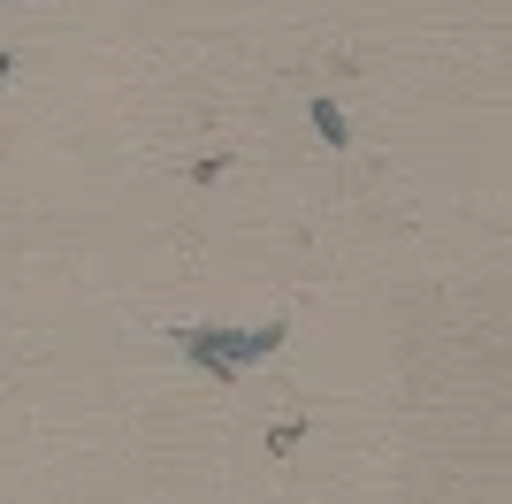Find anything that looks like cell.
<instances>
[{
  "label": "cell",
  "instance_id": "1",
  "mask_svg": "<svg viewBox=\"0 0 512 504\" xmlns=\"http://www.w3.org/2000/svg\"><path fill=\"white\" fill-rule=\"evenodd\" d=\"M276 344H283V321H260V329H176V352L192 359V367H207V375H222V382H237Z\"/></svg>",
  "mask_w": 512,
  "mask_h": 504
},
{
  "label": "cell",
  "instance_id": "2",
  "mask_svg": "<svg viewBox=\"0 0 512 504\" xmlns=\"http://www.w3.org/2000/svg\"><path fill=\"white\" fill-rule=\"evenodd\" d=\"M306 115H314V130L329 138V146H352V130H344V107H337V100H314Z\"/></svg>",
  "mask_w": 512,
  "mask_h": 504
},
{
  "label": "cell",
  "instance_id": "3",
  "mask_svg": "<svg viewBox=\"0 0 512 504\" xmlns=\"http://www.w3.org/2000/svg\"><path fill=\"white\" fill-rule=\"evenodd\" d=\"M8 69H16V54H8V46H0V84H8Z\"/></svg>",
  "mask_w": 512,
  "mask_h": 504
}]
</instances>
